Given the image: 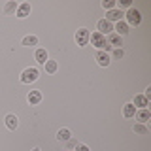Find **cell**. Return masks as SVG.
Segmentation results:
<instances>
[{"instance_id": "obj_1", "label": "cell", "mask_w": 151, "mask_h": 151, "mask_svg": "<svg viewBox=\"0 0 151 151\" xmlns=\"http://www.w3.org/2000/svg\"><path fill=\"white\" fill-rule=\"evenodd\" d=\"M89 42H93V45L98 47L100 51H110V49H111V45L106 42V36H102L100 32H94V34H91Z\"/></svg>"}, {"instance_id": "obj_2", "label": "cell", "mask_w": 151, "mask_h": 151, "mask_svg": "<svg viewBox=\"0 0 151 151\" xmlns=\"http://www.w3.org/2000/svg\"><path fill=\"white\" fill-rule=\"evenodd\" d=\"M125 15H127V25H132V27H136V25H140V23H142V13L138 12V9H136V8H129V12H127L125 13Z\"/></svg>"}, {"instance_id": "obj_3", "label": "cell", "mask_w": 151, "mask_h": 151, "mask_svg": "<svg viewBox=\"0 0 151 151\" xmlns=\"http://www.w3.org/2000/svg\"><path fill=\"white\" fill-rule=\"evenodd\" d=\"M89 38H91V32H89L87 28H79V30H76V44H78L79 47L87 45Z\"/></svg>"}, {"instance_id": "obj_4", "label": "cell", "mask_w": 151, "mask_h": 151, "mask_svg": "<svg viewBox=\"0 0 151 151\" xmlns=\"http://www.w3.org/2000/svg\"><path fill=\"white\" fill-rule=\"evenodd\" d=\"M38 76H40V72H38L36 68H27L25 72L21 74V81L23 83H32L38 79Z\"/></svg>"}, {"instance_id": "obj_5", "label": "cell", "mask_w": 151, "mask_h": 151, "mask_svg": "<svg viewBox=\"0 0 151 151\" xmlns=\"http://www.w3.org/2000/svg\"><path fill=\"white\" fill-rule=\"evenodd\" d=\"M98 32H100V34L104 36V34H111V30H113V25L110 21H106V19H100V21H98Z\"/></svg>"}, {"instance_id": "obj_6", "label": "cell", "mask_w": 151, "mask_h": 151, "mask_svg": "<svg viewBox=\"0 0 151 151\" xmlns=\"http://www.w3.org/2000/svg\"><path fill=\"white\" fill-rule=\"evenodd\" d=\"M134 117H136V121H140V123H144V125H145V123L151 119V113H149L147 108H142V110H136V115Z\"/></svg>"}, {"instance_id": "obj_7", "label": "cell", "mask_w": 151, "mask_h": 151, "mask_svg": "<svg viewBox=\"0 0 151 151\" xmlns=\"http://www.w3.org/2000/svg\"><path fill=\"white\" fill-rule=\"evenodd\" d=\"M106 42H108V44H110L111 47H115V49H117V47H121V45H123V38H121L119 34H115V32H111V34H108Z\"/></svg>"}, {"instance_id": "obj_8", "label": "cell", "mask_w": 151, "mask_h": 151, "mask_svg": "<svg viewBox=\"0 0 151 151\" xmlns=\"http://www.w3.org/2000/svg\"><path fill=\"white\" fill-rule=\"evenodd\" d=\"M28 13H30V4H28V2H23V4H19V6H17L15 15H17L19 19H25Z\"/></svg>"}, {"instance_id": "obj_9", "label": "cell", "mask_w": 151, "mask_h": 151, "mask_svg": "<svg viewBox=\"0 0 151 151\" xmlns=\"http://www.w3.org/2000/svg\"><path fill=\"white\" fill-rule=\"evenodd\" d=\"M123 15L125 13L121 12V9H110V12L106 13V21H123Z\"/></svg>"}, {"instance_id": "obj_10", "label": "cell", "mask_w": 151, "mask_h": 151, "mask_svg": "<svg viewBox=\"0 0 151 151\" xmlns=\"http://www.w3.org/2000/svg\"><path fill=\"white\" fill-rule=\"evenodd\" d=\"M132 104H134L136 110H142V108H147L149 100L144 96V94H136V96H134V102H132Z\"/></svg>"}, {"instance_id": "obj_11", "label": "cell", "mask_w": 151, "mask_h": 151, "mask_svg": "<svg viewBox=\"0 0 151 151\" xmlns=\"http://www.w3.org/2000/svg\"><path fill=\"white\" fill-rule=\"evenodd\" d=\"M96 63L100 64V66H108L111 63V57L106 53V51H98L96 53Z\"/></svg>"}, {"instance_id": "obj_12", "label": "cell", "mask_w": 151, "mask_h": 151, "mask_svg": "<svg viewBox=\"0 0 151 151\" xmlns=\"http://www.w3.org/2000/svg\"><path fill=\"white\" fill-rule=\"evenodd\" d=\"M27 100L30 102L32 106H36V104L42 102V93L40 91H30V93H28V96H27Z\"/></svg>"}, {"instance_id": "obj_13", "label": "cell", "mask_w": 151, "mask_h": 151, "mask_svg": "<svg viewBox=\"0 0 151 151\" xmlns=\"http://www.w3.org/2000/svg\"><path fill=\"white\" fill-rule=\"evenodd\" d=\"M113 30H117L115 34H119V36L123 38L125 34H129V25H127L125 21H117V25H115V28H113Z\"/></svg>"}, {"instance_id": "obj_14", "label": "cell", "mask_w": 151, "mask_h": 151, "mask_svg": "<svg viewBox=\"0 0 151 151\" xmlns=\"http://www.w3.org/2000/svg\"><path fill=\"white\" fill-rule=\"evenodd\" d=\"M123 115H125L127 119H132V117L136 115V108H134V104H125V106H123Z\"/></svg>"}, {"instance_id": "obj_15", "label": "cell", "mask_w": 151, "mask_h": 151, "mask_svg": "<svg viewBox=\"0 0 151 151\" xmlns=\"http://www.w3.org/2000/svg\"><path fill=\"white\" fill-rule=\"evenodd\" d=\"M70 138H72V132H70L68 129H60L59 132H57V140L59 142H68Z\"/></svg>"}, {"instance_id": "obj_16", "label": "cell", "mask_w": 151, "mask_h": 151, "mask_svg": "<svg viewBox=\"0 0 151 151\" xmlns=\"http://www.w3.org/2000/svg\"><path fill=\"white\" fill-rule=\"evenodd\" d=\"M17 125H19V119H17L15 115H12V113H9V115L6 117V127H8L9 130H15Z\"/></svg>"}, {"instance_id": "obj_17", "label": "cell", "mask_w": 151, "mask_h": 151, "mask_svg": "<svg viewBox=\"0 0 151 151\" xmlns=\"http://www.w3.org/2000/svg\"><path fill=\"white\" fill-rule=\"evenodd\" d=\"M36 60L40 64H45L47 60H49V59H47V51L42 49V47H40V49H36Z\"/></svg>"}, {"instance_id": "obj_18", "label": "cell", "mask_w": 151, "mask_h": 151, "mask_svg": "<svg viewBox=\"0 0 151 151\" xmlns=\"http://www.w3.org/2000/svg\"><path fill=\"white\" fill-rule=\"evenodd\" d=\"M132 130L136 132V134H142V136H145V134H149V129L144 125V123H136L134 127H132Z\"/></svg>"}, {"instance_id": "obj_19", "label": "cell", "mask_w": 151, "mask_h": 151, "mask_svg": "<svg viewBox=\"0 0 151 151\" xmlns=\"http://www.w3.org/2000/svg\"><path fill=\"white\" fill-rule=\"evenodd\" d=\"M17 6H19V4H15L13 0H9V2H6V6H4V13H6V15L15 13V12H17Z\"/></svg>"}, {"instance_id": "obj_20", "label": "cell", "mask_w": 151, "mask_h": 151, "mask_svg": "<svg viewBox=\"0 0 151 151\" xmlns=\"http://www.w3.org/2000/svg\"><path fill=\"white\" fill-rule=\"evenodd\" d=\"M38 44V38L36 36H25L23 38V45L25 47H32V45H36Z\"/></svg>"}, {"instance_id": "obj_21", "label": "cell", "mask_w": 151, "mask_h": 151, "mask_svg": "<svg viewBox=\"0 0 151 151\" xmlns=\"http://www.w3.org/2000/svg\"><path fill=\"white\" fill-rule=\"evenodd\" d=\"M44 66H45V72L47 74H55L57 72V60H47Z\"/></svg>"}, {"instance_id": "obj_22", "label": "cell", "mask_w": 151, "mask_h": 151, "mask_svg": "<svg viewBox=\"0 0 151 151\" xmlns=\"http://www.w3.org/2000/svg\"><path fill=\"white\" fill-rule=\"evenodd\" d=\"M102 8L104 9H115V0H102Z\"/></svg>"}, {"instance_id": "obj_23", "label": "cell", "mask_w": 151, "mask_h": 151, "mask_svg": "<svg viewBox=\"0 0 151 151\" xmlns=\"http://www.w3.org/2000/svg\"><path fill=\"white\" fill-rule=\"evenodd\" d=\"M125 57V51H123V47H117V49H113V59H123Z\"/></svg>"}, {"instance_id": "obj_24", "label": "cell", "mask_w": 151, "mask_h": 151, "mask_svg": "<svg viewBox=\"0 0 151 151\" xmlns=\"http://www.w3.org/2000/svg\"><path fill=\"white\" fill-rule=\"evenodd\" d=\"M64 144H66V147H68L70 151H72V149L76 147V145H78V140H76V138H70L68 142H64Z\"/></svg>"}, {"instance_id": "obj_25", "label": "cell", "mask_w": 151, "mask_h": 151, "mask_svg": "<svg viewBox=\"0 0 151 151\" xmlns=\"http://www.w3.org/2000/svg\"><path fill=\"white\" fill-rule=\"evenodd\" d=\"M130 0H119V2H115V6H119V8H130Z\"/></svg>"}, {"instance_id": "obj_26", "label": "cell", "mask_w": 151, "mask_h": 151, "mask_svg": "<svg viewBox=\"0 0 151 151\" xmlns=\"http://www.w3.org/2000/svg\"><path fill=\"white\" fill-rule=\"evenodd\" d=\"M74 151H91V149H89L87 145H81V144H78V145L74 147Z\"/></svg>"}, {"instance_id": "obj_27", "label": "cell", "mask_w": 151, "mask_h": 151, "mask_svg": "<svg viewBox=\"0 0 151 151\" xmlns=\"http://www.w3.org/2000/svg\"><path fill=\"white\" fill-rule=\"evenodd\" d=\"M144 96H145V98H147V100H149V96H151V87H147V89H145Z\"/></svg>"}, {"instance_id": "obj_28", "label": "cell", "mask_w": 151, "mask_h": 151, "mask_svg": "<svg viewBox=\"0 0 151 151\" xmlns=\"http://www.w3.org/2000/svg\"><path fill=\"white\" fill-rule=\"evenodd\" d=\"M32 151H42V149H38V147H34V149H32Z\"/></svg>"}, {"instance_id": "obj_29", "label": "cell", "mask_w": 151, "mask_h": 151, "mask_svg": "<svg viewBox=\"0 0 151 151\" xmlns=\"http://www.w3.org/2000/svg\"><path fill=\"white\" fill-rule=\"evenodd\" d=\"M66 151H70V149H66Z\"/></svg>"}]
</instances>
